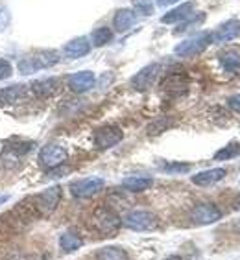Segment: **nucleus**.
<instances>
[{
	"label": "nucleus",
	"instance_id": "1",
	"mask_svg": "<svg viewBox=\"0 0 240 260\" xmlns=\"http://www.w3.org/2000/svg\"><path fill=\"white\" fill-rule=\"evenodd\" d=\"M59 61V54L55 50H39L34 54L26 55L19 61V72L20 74H34L37 70H45L54 67Z\"/></svg>",
	"mask_w": 240,
	"mask_h": 260
},
{
	"label": "nucleus",
	"instance_id": "2",
	"mask_svg": "<svg viewBox=\"0 0 240 260\" xmlns=\"http://www.w3.org/2000/svg\"><path fill=\"white\" fill-rule=\"evenodd\" d=\"M120 225H122V220L109 207H98L91 216V227L102 236H113L120 229Z\"/></svg>",
	"mask_w": 240,
	"mask_h": 260
},
{
	"label": "nucleus",
	"instance_id": "3",
	"mask_svg": "<svg viewBox=\"0 0 240 260\" xmlns=\"http://www.w3.org/2000/svg\"><path fill=\"white\" fill-rule=\"evenodd\" d=\"M34 201V209L37 214L41 216H50L57 205H59L61 201V188L59 186H50V188H46V190L39 192V194H35L32 198Z\"/></svg>",
	"mask_w": 240,
	"mask_h": 260
},
{
	"label": "nucleus",
	"instance_id": "4",
	"mask_svg": "<svg viewBox=\"0 0 240 260\" xmlns=\"http://www.w3.org/2000/svg\"><path fill=\"white\" fill-rule=\"evenodd\" d=\"M122 223L131 231H154L159 220L150 210H131L126 214Z\"/></svg>",
	"mask_w": 240,
	"mask_h": 260
},
{
	"label": "nucleus",
	"instance_id": "5",
	"mask_svg": "<svg viewBox=\"0 0 240 260\" xmlns=\"http://www.w3.org/2000/svg\"><path fill=\"white\" fill-rule=\"evenodd\" d=\"M211 43H213L211 34H196L192 37H189V39H185L183 43H179L175 46L174 52L179 57H194V55H200Z\"/></svg>",
	"mask_w": 240,
	"mask_h": 260
},
{
	"label": "nucleus",
	"instance_id": "6",
	"mask_svg": "<svg viewBox=\"0 0 240 260\" xmlns=\"http://www.w3.org/2000/svg\"><path fill=\"white\" fill-rule=\"evenodd\" d=\"M67 157H69V153H67L65 148L59 144H46V146H43L39 151L41 166H43V168H48V170L61 166L67 160Z\"/></svg>",
	"mask_w": 240,
	"mask_h": 260
},
{
	"label": "nucleus",
	"instance_id": "7",
	"mask_svg": "<svg viewBox=\"0 0 240 260\" xmlns=\"http://www.w3.org/2000/svg\"><path fill=\"white\" fill-rule=\"evenodd\" d=\"M122 137H124V133L116 125H102L95 131V146L98 150H109V148L118 144Z\"/></svg>",
	"mask_w": 240,
	"mask_h": 260
},
{
	"label": "nucleus",
	"instance_id": "8",
	"mask_svg": "<svg viewBox=\"0 0 240 260\" xmlns=\"http://www.w3.org/2000/svg\"><path fill=\"white\" fill-rule=\"evenodd\" d=\"M102 188H104V179L102 177H85V179L70 183V194L74 196V198H80V200L95 196Z\"/></svg>",
	"mask_w": 240,
	"mask_h": 260
},
{
	"label": "nucleus",
	"instance_id": "9",
	"mask_svg": "<svg viewBox=\"0 0 240 260\" xmlns=\"http://www.w3.org/2000/svg\"><path fill=\"white\" fill-rule=\"evenodd\" d=\"M220 209L211 203H200L196 205L194 209L190 210V220L198 223V225H207V223H213V221L220 220Z\"/></svg>",
	"mask_w": 240,
	"mask_h": 260
},
{
	"label": "nucleus",
	"instance_id": "10",
	"mask_svg": "<svg viewBox=\"0 0 240 260\" xmlns=\"http://www.w3.org/2000/svg\"><path fill=\"white\" fill-rule=\"evenodd\" d=\"M161 90L170 96H181L189 90V80L185 74H168L161 81Z\"/></svg>",
	"mask_w": 240,
	"mask_h": 260
},
{
	"label": "nucleus",
	"instance_id": "11",
	"mask_svg": "<svg viewBox=\"0 0 240 260\" xmlns=\"http://www.w3.org/2000/svg\"><path fill=\"white\" fill-rule=\"evenodd\" d=\"M161 67L157 65V63H152V65L144 67V69L140 70V72H137L133 78H131V87L137 90H146L150 89L152 85H154L155 78H157V74H159Z\"/></svg>",
	"mask_w": 240,
	"mask_h": 260
},
{
	"label": "nucleus",
	"instance_id": "12",
	"mask_svg": "<svg viewBox=\"0 0 240 260\" xmlns=\"http://www.w3.org/2000/svg\"><path fill=\"white\" fill-rule=\"evenodd\" d=\"M240 37V20H227L224 24H220L213 34H211V41L213 43H227V41H233Z\"/></svg>",
	"mask_w": 240,
	"mask_h": 260
},
{
	"label": "nucleus",
	"instance_id": "13",
	"mask_svg": "<svg viewBox=\"0 0 240 260\" xmlns=\"http://www.w3.org/2000/svg\"><path fill=\"white\" fill-rule=\"evenodd\" d=\"M95 74L91 70H83V72H76L69 78V89L76 94H81V92H87L95 87Z\"/></svg>",
	"mask_w": 240,
	"mask_h": 260
},
{
	"label": "nucleus",
	"instance_id": "14",
	"mask_svg": "<svg viewBox=\"0 0 240 260\" xmlns=\"http://www.w3.org/2000/svg\"><path fill=\"white\" fill-rule=\"evenodd\" d=\"M67 57L70 59H78V57H83L91 52V43L87 37H76L70 43H67L65 48H63Z\"/></svg>",
	"mask_w": 240,
	"mask_h": 260
},
{
	"label": "nucleus",
	"instance_id": "15",
	"mask_svg": "<svg viewBox=\"0 0 240 260\" xmlns=\"http://www.w3.org/2000/svg\"><path fill=\"white\" fill-rule=\"evenodd\" d=\"M135 24H137V15H135V11L133 10H118L115 13L113 26H115V30L120 31V34L131 30Z\"/></svg>",
	"mask_w": 240,
	"mask_h": 260
},
{
	"label": "nucleus",
	"instance_id": "16",
	"mask_svg": "<svg viewBox=\"0 0 240 260\" xmlns=\"http://www.w3.org/2000/svg\"><path fill=\"white\" fill-rule=\"evenodd\" d=\"M194 8H196V4L194 2H185V4H181V6H177L175 10H172V11H168L165 17H163V22L165 24H172V22H179V20H187V19H190V17L194 15L192 11H194Z\"/></svg>",
	"mask_w": 240,
	"mask_h": 260
},
{
	"label": "nucleus",
	"instance_id": "17",
	"mask_svg": "<svg viewBox=\"0 0 240 260\" xmlns=\"http://www.w3.org/2000/svg\"><path fill=\"white\" fill-rule=\"evenodd\" d=\"M225 177V170L224 168H213V170H205L200 172V174L192 175V183L198 186H211L222 181Z\"/></svg>",
	"mask_w": 240,
	"mask_h": 260
},
{
	"label": "nucleus",
	"instance_id": "18",
	"mask_svg": "<svg viewBox=\"0 0 240 260\" xmlns=\"http://www.w3.org/2000/svg\"><path fill=\"white\" fill-rule=\"evenodd\" d=\"M154 185L152 177H144V175H130L122 181V186L130 192H144Z\"/></svg>",
	"mask_w": 240,
	"mask_h": 260
},
{
	"label": "nucleus",
	"instance_id": "19",
	"mask_svg": "<svg viewBox=\"0 0 240 260\" xmlns=\"http://www.w3.org/2000/svg\"><path fill=\"white\" fill-rule=\"evenodd\" d=\"M57 85H59L57 78H46V80L34 81V83H32V90H34L35 96H39V98H48V96H52L55 90H57Z\"/></svg>",
	"mask_w": 240,
	"mask_h": 260
},
{
	"label": "nucleus",
	"instance_id": "20",
	"mask_svg": "<svg viewBox=\"0 0 240 260\" xmlns=\"http://www.w3.org/2000/svg\"><path fill=\"white\" fill-rule=\"evenodd\" d=\"M26 94V89L24 85H11L8 87V89L0 90V104H17V102H20L22 98H24Z\"/></svg>",
	"mask_w": 240,
	"mask_h": 260
},
{
	"label": "nucleus",
	"instance_id": "21",
	"mask_svg": "<svg viewBox=\"0 0 240 260\" xmlns=\"http://www.w3.org/2000/svg\"><path fill=\"white\" fill-rule=\"evenodd\" d=\"M218 61H220L222 69L225 72H236L240 69V54L235 50H227V52H222L218 55Z\"/></svg>",
	"mask_w": 240,
	"mask_h": 260
},
{
	"label": "nucleus",
	"instance_id": "22",
	"mask_svg": "<svg viewBox=\"0 0 240 260\" xmlns=\"http://www.w3.org/2000/svg\"><path fill=\"white\" fill-rule=\"evenodd\" d=\"M59 245L61 249L67 251V253H72V251H78L83 245V240H81L80 235H76V233H72V231H67V233H63L59 238Z\"/></svg>",
	"mask_w": 240,
	"mask_h": 260
},
{
	"label": "nucleus",
	"instance_id": "23",
	"mask_svg": "<svg viewBox=\"0 0 240 260\" xmlns=\"http://www.w3.org/2000/svg\"><path fill=\"white\" fill-rule=\"evenodd\" d=\"M96 260H130V256H128V253L122 247L109 245V247H102L96 253Z\"/></svg>",
	"mask_w": 240,
	"mask_h": 260
},
{
	"label": "nucleus",
	"instance_id": "24",
	"mask_svg": "<svg viewBox=\"0 0 240 260\" xmlns=\"http://www.w3.org/2000/svg\"><path fill=\"white\" fill-rule=\"evenodd\" d=\"M111 39H113V31H111V28H107V26L96 28V30L93 31V35H91V41H93L95 46H105Z\"/></svg>",
	"mask_w": 240,
	"mask_h": 260
},
{
	"label": "nucleus",
	"instance_id": "25",
	"mask_svg": "<svg viewBox=\"0 0 240 260\" xmlns=\"http://www.w3.org/2000/svg\"><path fill=\"white\" fill-rule=\"evenodd\" d=\"M238 155H240V144L238 142H231V144H227L225 148H222L220 151H216L215 159L227 160V159H235V157H238Z\"/></svg>",
	"mask_w": 240,
	"mask_h": 260
},
{
	"label": "nucleus",
	"instance_id": "26",
	"mask_svg": "<svg viewBox=\"0 0 240 260\" xmlns=\"http://www.w3.org/2000/svg\"><path fill=\"white\" fill-rule=\"evenodd\" d=\"M133 10L144 17L154 13V0H133Z\"/></svg>",
	"mask_w": 240,
	"mask_h": 260
},
{
	"label": "nucleus",
	"instance_id": "27",
	"mask_svg": "<svg viewBox=\"0 0 240 260\" xmlns=\"http://www.w3.org/2000/svg\"><path fill=\"white\" fill-rule=\"evenodd\" d=\"M163 170L168 172V174H185V172L190 170V165L187 162H170V165H165Z\"/></svg>",
	"mask_w": 240,
	"mask_h": 260
},
{
	"label": "nucleus",
	"instance_id": "28",
	"mask_svg": "<svg viewBox=\"0 0 240 260\" xmlns=\"http://www.w3.org/2000/svg\"><path fill=\"white\" fill-rule=\"evenodd\" d=\"M205 20V15L203 13H200V15H196L194 19H187V22H183V24L177 28V30L174 31V34H183V31H187L190 28V26H196V24H200V22H203Z\"/></svg>",
	"mask_w": 240,
	"mask_h": 260
},
{
	"label": "nucleus",
	"instance_id": "29",
	"mask_svg": "<svg viewBox=\"0 0 240 260\" xmlns=\"http://www.w3.org/2000/svg\"><path fill=\"white\" fill-rule=\"evenodd\" d=\"M10 10L6 8V6L0 4V31H4L6 28H8V24H10Z\"/></svg>",
	"mask_w": 240,
	"mask_h": 260
},
{
	"label": "nucleus",
	"instance_id": "30",
	"mask_svg": "<svg viewBox=\"0 0 240 260\" xmlns=\"http://www.w3.org/2000/svg\"><path fill=\"white\" fill-rule=\"evenodd\" d=\"M13 69H11V63L6 59H0V81L6 80V78H10Z\"/></svg>",
	"mask_w": 240,
	"mask_h": 260
},
{
	"label": "nucleus",
	"instance_id": "31",
	"mask_svg": "<svg viewBox=\"0 0 240 260\" xmlns=\"http://www.w3.org/2000/svg\"><path fill=\"white\" fill-rule=\"evenodd\" d=\"M166 125H168V122L166 120H157V122H154V124L150 125V127H148V133H150V135H157V133H161V131L165 129Z\"/></svg>",
	"mask_w": 240,
	"mask_h": 260
},
{
	"label": "nucleus",
	"instance_id": "32",
	"mask_svg": "<svg viewBox=\"0 0 240 260\" xmlns=\"http://www.w3.org/2000/svg\"><path fill=\"white\" fill-rule=\"evenodd\" d=\"M227 105H229V107L235 111V113H240V94L231 96L229 100H227Z\"/></svg>",
	"mask_w": 240,
	"mask_h": 260
},
{
	"label": "nucleus",
	"instance_id": "33",
	"mask_svg": "<svg viewBox=\"0 0 240 260\" xmlns=\"http://www.w3.org/2000/svg\"><path fill=\"white\" fill-rule=\"evenodd\" d=\"M175 2H179V0H157V6H161V8H166V6L175 4Z\"/></svg>",
	"mask_w": 240,
	"mask_h": 260
},
{
	"label": "nucleus",
	"instance_id": "34",
	"mask_svg": "<svg viewBox=\"0 0 240 260\" xmlns=\"http://www.w3.org/2000/svg\"><path fill=\"white\" fill-rule=\"evenodd\" d=\"M8 200H10V196H8V194H2V196H0V205H2V203H6Z\"/></svg>",
	"mask_w": 240,
	"mask_h": 260
},
{
	"label": "nucleus",
	"instance_id": "35",
	"mask_svg": "<svg viewBox=\"0 0 240 260\" xmlns=\"http://www.w3.org/2000/svg\"><path fill=\"white\" fill-rule=\"evenodd\" d=\"M165 260H181V256H168V258H165Z\"/></svg>",
	"mask_w": 240,
	"mask_h": 260
},
{
	"label": "nucleus",
	"instance_id": "36",
	"mask_svg": "<svg viewBox=\"0 0 240 260\" xmlns=\"http://www.w3.org/2000/svg\"><path fill=\"white\" fill-rule=\"evenodd\" d=\"M236 231L240 233V220H238V223H236Z\"/></svg>",
	"mask_w": 240,
	"mask_h": 260
}]
</instances>
